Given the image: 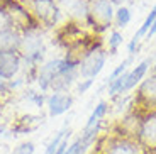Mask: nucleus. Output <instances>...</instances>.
I'll return each mask as SVG.
<instances>
[{"label":"nucleus","instance_id":"1","mask_svg":"<svg viewBox=\"0 0 156 154\" xmlns=\"http://www.w3.org/2000/svg\"><path fill=\"white\" fill-rule=\"evenodd\" d=\"M17 53L22 58V66L27 65V68H39L44 63L46 54V44H44V34L39 26L20 32V41Z\"/></svg>","mask_w":156,"mask_h":154},{"label":"nucleus","instance_id":"3","mask_svg":"<svg viewBox=\"0 0 156 154\" xmlns=\"http://www.w3.org/2000/svg\"><path fill=\"white\" fill-rule=\"evenodd\" d=\"M87 22L97 32L109 29L114 20V5L110 0H90L87 7Z\"/></svg>","mask_w":156,"mask_h":154},{"label":"nucleus","instance_id":"14","mask_svg":"<svg viewBox=\"0 0 156 154\" xmlns=\"http://www.w3.org/2000/svg\"><path fill=\"white\" fill-rule=\"evenodd\" d=\"M20 41V32L16 29H7L0 32V53H9V51H17Z\"/></svg>","mask_w":156,"mask_h":154},{"label":"nucleus","instance_id":"6","mask_svg":"<svg viewBox=\"0 0 156 154\" xmlns=\"http://www.w3.org/2000/svg\"><path fill=\"white\" fill-rule=\"evenodd\" d=\"M136 135L141 149L149 154H156V112H149L141 120Z\"/></svg>","mask_w":156,"mask_h":154},{"label":"nucleus","instance_id":"18","mask_svg":"<svg viewBox=\"0 0 156 154\" xmlns=\"http://www.w3.org/2000/svg\"><path fill=\"white\" fill-rule=\"evenodd\" d=\"M126 78H127V71L126 73H122L119 78H115V80L112 81L109 85V95L110 96H115V95H122L124 93V83H126Z\"/></svg>","mask_w":156,"mask_h":154},{"label":"nucleus","instance_id":"2","mask_svg":"<svg viewBox=\"0 0 156 154\" xmlns=\"http://www.w3.org/2000/svg\"><path fill=\"white\" fill-rule=\"evenodd\" d=\"M26 7L41 29H53L58 26L61 17L58 0H27Z\"/></svg>","mask_w":156,"mask_h":154},{"label":"nucleus","instance_id":"20","mask_svg":"<svg viewBox=\"0 0 156 154\" xmlns=\"http://www.w3.org/2000/svg\"><path fill=\"white\" fill-rule=\"evenodd\" d=\"M36 151V144L32 141H24V142L17 144L12 151V154H34Z\"/></svg>","mask_w":156,"mask_h":154},{"label":"nucleus","instance_id":"27","mask_svg":"<svg viewBox=\"0 0 156 154\" xmlns=\"http://www.w3.org/2000/svg\"><path fill=\"white\" fill-rule=\"evenodd\" d=\"M110 2H112V5H119L121 7L124 2H133V0H110Z\"/></svg>","mask_w":156,"mask_h":154},{"label":"nucleus","instance_id":"15","mask_svg":"<svg viewBox=\"0 0 156 154\" xmlns=\"http://www.w3.org/2000/svg\"><path fill=\"white\" fill-rule=\"evenodd\" d=\"M107 108H109L107 102H100V103L94 108V112L90 114L88 120H87V124H85V129L87 127H92V125H95V124H98V122H102V119H104L105 114H107Z\"/></svg>","mask_w":156,"mask_h":154},{"label":"nucleus","instance_id":"26","mask_svg":"<svg viewBox=\"0 0 156 154\" xmlns=\"http://www.w3.org/2000/svg\"><path fill=\"white\" fill-rule=\"evenodd\" d=\"M156 34V20L153 22V26L149 27V31H148V34H146V39H149V37H153V36Z\"/></svg>","mask_w":156,"mask_h":154},{"label":"nucleus","instance_id":"9","mask_svg":"<svg viewBox=\"0 0 156 154\" xmlns=\"http://www.w3.org/2000/svg\"><path fill=\"white\" fill-rule=\"evenodd\" d=\"M137 103L141 107H144L146 110L156 112V73H153L149 78H146L141 83L139 90H137V96H136Z\"/></svg>","mask_w":156,"mask_h":154},{"label":"nucleus","instance_id":"29","mask_svg":"<svg viewBox=\"0 0 156 154\" xmlns=\"http://www.w3.org/2000/svg\"><path fill=\"white\" fill-rule=\"evenodd\" d=\"M153 73H156V63H154V66H153Z\"/></svg>","mask_w":156,"mask_h":154},{"label":"nucleus","instance_id":"24","mask_svg":"<svg viewBox=\"0 0 156 154\" xmlns=\"http://www.w3.org/2000/svg\"><path fill=\"white\" fill-rule=\"evenodd\" d=\"M94 85V80L92 78H83L82 81H78L76 85V93H87V90Z\"/></svg>","mask_w":156,"mask_h":154},{"label":"nucleus","instance_id":"4","mask_svg":"<svg viewBox=\"0 0 156 154\" xmlns=\"http://www.w3.org/2000/svg\"><path fill=\"white\" fill-rule=\"evenodd\" d=\"M105 59H107V53L105 49L98 44V46H92L87 54L82 58L80 65H78V75L80 78H92L94 80L98 73L102 71L104 65H105Z\"/></svg>","mask_w":156,"mask_h":154},{"label":"nucleus","instance_id":"17","mask_svg":"<svg viewBox=\"0 0 156 154\" xmlns=\"http://www.w3.org/2000/svg\"><path fill=\"white\" fill-rule=\"evenodd\" d=\"M114 17H115L117 27H126L131 22V10L127 7H124V5H121V7L114 12Z\"/></svg>","mask_w":156,"mask_h":154},{"label":"nucleus","instance_id":"7","mask_svg":"<svg viewBox=\"0 0 156 154\" xmlns=\"http://www.w3.org/2000/svg\"><path fill=\"white\" fill-rule=\"evenodd\" d=\"M22 69V58L17 51L0 53V78L5 81H10L19 75Z\"/></svg>","mask_w":156,"mask_h":154},{"label":"nucleus","instance_id":"16","mask_svg":"<svg viewBox=\"0 0 156 154\" xmlns=\"http://www.w3.org/2000/svg\"><path fill=\"white\" fill-rule=\"evenodd\" d=\"M70 132H71V131H70V127H68V124H65V127H63L61 131L56 132L55 137L51 139V142L48 144V147H46V151H44V154H55V151H56V147L59 146V142H61V141L66 137Z\"/></svg>","mask_w":156,"mask_h":154},{"label":"nucleus","instance_id":"13","mask_svg":"<svg viewBox=\"0 0 156 154\" xmlns=\"http://www.w3.org/2000/svg\"><path fill=\"white\" fill-rule=\"evenodd\" d=\"M39 125H43V119L39 115H31V114H27V115L20 117L19 120H16L12 131L17 132V134H27V132H34Z\"/></svg>","mask_w":156,"mask_h":154},{"label":"nucleus","instance_id":"12","mask_svg":"<svg viewBox=\"0 0 156 154\" xmlns=\"http://www.w3.org/2000/svg\"><path fill=\"white\" fill-rule=\"evenodd\" d=\"M149 65H151V58L141 61L136 68H133L131 71H127V78H126V83H124V93L129 92L131 88H134V86H136L137 83L144 78V75H146V71H148Z\"/></svg>","mask_w":156,"mask_h":154},{"label":"nucleus","instance_id":"5","mask_svg":"<svg viewBox=\"0 0 156 154\" xmlns=\"http://www.w3.org/2000/svg\"><path fill=\"white\" fill-rule=\"evenodd\" d=\"M5 12H7L9 19H10L12 29H16V31H19V32L37 26V22H36L34 17L31 16L29 9L26 7L22 2H19V0H7Z\"/></svg>","mask_w":156,"mask_h":154},{"label":"nucleus","instance_id":"10","mask_svg":"<svg viewBox=\"0 0 156 154\" xmlns=\"http://www.w3.org/2000/svg\"><path fill=\"white\" fill-rule=\"evenodd\" d=\"M59 65H61V58H53L44 61L37 69V85L41 92H48L51 88V81L55 80V76L59 71Z\"/></svg>","mask_w":156,"mask_h":154},{"label":"nucleus","instance_id":"30","mask_svg":"<svg viewBox=\"0 0 156 154\" xmlns=\"http://www.w3.org/2000/svg\"><path fill=\"white\" fill-rule=\"evenodd\" d=\"M94 154H98V152H94Z\"/></svg>","mask_w":156,"mask_h":154},{"label":"nucleus","instance_id":"23","mask_svg":"<svg viewBox=\"0 0 156 154\" xmlns=\"http://www.w3.org/2000/svg\"><path fill=\"white\" fill-rule=\"evenodd\" d=\"M65 154H82V141H80V137H76L73 142H70Z\"/></svg>","mask_w":156,"mask_h":154},{"label":"nucleus","instance_id":"19","mask_svg":"<svg viewBox=\"0 0 156 154\" xmlns=\"http://www.w3.org/2000/svg\"><path fill=\"white\" fill-rule=\"evenodd\" d=\"M131 63H133V56H129V58H126V59H124V61H122V63H121V65L117 66V68H115V69H114L112 73H110V75H109V76H107V80H105V85H107V86H109V85H110V83H112V81H114V80H115V78H119V76H121V75H122V73H126V71H127V66H129V65H131Z\"/></svg>","mask_w":156,"mask_h":154},{"label":"nucleus","instance_id":"22","mask_svg":"<svg viewBox=\"0 0 156 154\" xmlns=\"http://www.w3.org/2000/svg\"><path fill=\"white\" fill-rule=\"evenodd\" d=\"M7 29H12V24H10V19H9L5 7H4V9H0V32L7 31Z\"/></svg>","mask_w":156,"mask_h":154},{"label":"nucleus","instance_id":"8","mask_svg":"<svg viewBox=\"0 0 156 154\" xmlns=\"http://www.w3.org/2000/svg\"><path fill=\"white\" fill-rule=\"evenodd\" d=\"M73 103H75V96L70 92L66 93L56 92V93H51L46 98V107H48L49 117H58V115L66 114L73 107Z\"/></svg>","mask_w":156,"mask_h":154},{"label":"nucleus","instance_id":"21","mask_svg":"<svg viewBox=\"0 0 156 154\" xmlns=\"http://www.w3.org/2000/svg\"><path fill=\"white\" fill-rule=\"evenodd\" d=\"M121 44H122V34L119 31H114L112 34H110V37H109V51H110V54H115Z\"/></svg>","mask_w":156,"mask_h":154},{"label":"nucleus","instance_id":"28","mask_svg":"<svg viewBox=\"0 0 156 154\" xmlns=\"http://www.w3.org/2000/svg\"><path fill=\"white\" fill-rule=\"evenodd\" d=\"M5 4H7V0H0V9H4Z\"/></svg>","mask_w":156,"mask_h":154},{"label":"nucleus","instance_id":"11","mask_svg":"<svg viewBox=\"0 0 156 154\" xmlns=\"http://www.w3.org/2000/svg\"><path fill=\"white\" fill-rule=\"evenodd\" d=\"M98 154H143V149L137 144V141H133V139L127 137H115L109 141L104 152Z\"/></svg>","mask_w":156,"mask_h":154},{"label":"nucleus","instance_id":"25","mask_svg":"<svg viewBox=\"0 0 156 154\" xmlns=\"http://www.w3.org/2000/svg\"><path fill=\"white\" fill-rule=\"evenodd\" d=\"M9 92V81L0 78V93H7Z\"/></svg>","mask_w":156,"mask_h":154}]
</instances>
